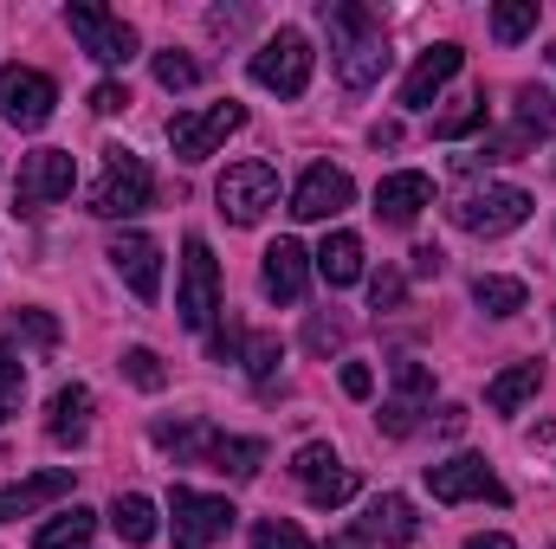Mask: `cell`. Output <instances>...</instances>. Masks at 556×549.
Segmentation results:
<instances>
[{
  "mask_svg": "<svg viewBox=\"0 0 556 549\" xmlns=\"http://www.w3.org/2000/svg\"><path fill=\"white\" fill-rule=\"evenodd\" d=\"M324 26H330V59H337V78L350 91H369L382 72H389V39H382V20L356 0H330L324 7Z\"/></svg>",
  "mask_w": 556,
  "mask_h": 549,
  "instance_id": "1",
  "label": "cell"
},
{
  "mask_svg": "<svg viewBox=\"0 0 556 549\" xmlns=\"http://www.w3.org/2000/svg\"><path fill=\"white\" fill-rule=\"evenodd\" d=\"M149 194H155V175H149V162L137 149H104V175L91 188V214L98 220H130V214L149 207Z\"/></svg>",
  "mask_w": 556,
  "mask_h": 549,
  "instance_id": "2",
  "label": "cell"
},
{
  "mask_svg": "<svg viewBox=\"0 0 556 549\" xmlns=\"http://www.w3.org/2000/svg\"><path fill=\"white\" fill-rule=\"evenodd\" d=\"M446 214H453L459 233H485L492 240V233H511V227L531 220V194L511 188V181H485V188H466Z\"/></svg>",
  "mask_w": 556,
  "mask_h": 549,
  "instance_id": "3",
  "label": "cell"
},
{
  "mask_svg": "<svg viewBox=\"0 0 556 549\" xmlns=\"http://www.w3.org/2000/svg\"><path fill=\"white\" fill-rule=\"evenodd\" d=\"M233 505L227 498H214V491H194V485H175L168 491V537H175V549H207L220 544L227 531H233Z\"/></svg>",
  "mask_w": 556,
  "mask_h": 549,
  "instance_id": "4",
  "label": "cell"
},
{
  "mask_svg": "<svg viewBox=\"0 0 556 549\" xmlns=\"http://www.w3.org/2000/svg\"><path fill=\"white\" fill-rule=\"evenodd\" d=\"M311 65H317L311 39H304L298 26H278L273 39L253 52V85H266V91H278V98H304V85H311Z\"/></svg>",
  "mask_w": 556,
  "mask_h": 549,
  "instance_id": "5",
  "label": "cell"
},
{
  "mask_svg": "<svg viewBox=\"0 0 556 549\" xmlns=\"http://www.w3.org/2000/svg\"><path fill=\"white\" fill-rule=\"evenodd\" d=\"M233 130H247V104H233V98L207 104V111H175L168 117V149H175V162H207Z\"/></svg>",
  "mask_w": 556,
  "mask_h": 549,
  "instance_id": "6",
  "label": "cell"
},
{
  "mask_svg": "<svg viewBox=\"0 0 556 549\" xmlns=\"http://www.w3.org/2000/svg\"><path fill=\"white\" fill-rule=\"evenodd\" d=\"M65 26H72V39H78L98 65H130V59H137V26H130L124 13H111V7L72 0V7H65Z\"/></svg>",
  "mask_w": 556,
  "mask_h": 549,
  "instance_id": "7",
  "label": "cell"
},
{
  "mask_svg": "<svg viewBox=\"0 0 556 549\" xmlns=\"http://www.w3.org/2000/svg\"><path fill=\"white\" fill-rule=\"evenodd\" d=\"M214 201H220V214H227L233 227H260L278 207V168L273 162H233V168L220 175Z\"/></svg>",
  "mask_w": 556,
  "mask_h": 549,
  "instance_id": "8",
  "label": "cell"
},
{
  "mask_svg": "<svg viewBox=\"0 0 556 549\" xmlns=\"http://www.w3.org/2000/svg\"><path fill=\"white\" fill-rule=\"evenodd\" d=\"M72 188H78L72 149H33V155L20 162V181H13V207H20V214H39V207H52V201H72Z\"/></svg>",
  "mask_w": 556,
  "mask_h": 549,
  "instance_id": "9",
  "label": "cell"
},
{
  "mask_svg": "<svg viewBox=\"0 0 556 549\" xmlns=\"http://www.w3.org/2000/svg\"><path fill=\"white\" fill-rule=\"evenodd\" d=\"M291 478L304 485V498H311L317 511H337V505H350V498H356V472H350L324 439H311V446H298V452H291Z\"/></svg>",
  "mask_w": 556,
  "mask_h": 549,
  "instance_id": "10",
  "label": "cell"
},
{
  "mask_svg": "<svg viewBox=\"0 0 556 549\" xmlns=\"http://www.w3.org/2000/svg\"><path fill=\"white\" fill-rule=\"evenodd\" d=\"M175 310L188 330H207L220 317V266L207 253V240H188L181 246V291H175Z\"/></svg>",
  "mask_w": 556,
  "mask_h": 549,
  "instance_id": "11",
  "label": "cell"
},
{
  "mask_svg": "<svg viewBox=\"0 0 556 549\" xmlns=\"http://www.w3.org/2000/svg\"><path fill=\"white\" fill-rule=\"evenodd\" d=\"M427 491H433L440 505H466V498L511 505V491L498 485V472H492L479 452H459V459H440V465H427Z\"/></svg>",
  "mask_w": 556,
  "mask_h": 549,
  "instance_id": "12",
  "label": "cell"
},
{
  "mask_svg": "<svg viewBox=\"0 0 556 549\" xmlns=\"http://www.w3.org/2000/svg\"><path fill=\"white\" fill-rule=\"evenodd\" d=\"M52 104H59V85H52L46 72H33V65H0V117H7L13 130H39V124L52 117Z\"/></svg>",
  "mask_w": 556,
  "mask_h": 549,
  "instance_id": "13",
  "label": "cell"
},
{
  "mask_svg": "<svg viewBox=\"0 0 556 549\" xmlns=\"http://www.w3.org/2000/svg\"><path fill=\"white\" fill-rule=\"evenodd\" d=\"M350 201H356V181H350L343 168L317 162V168H304V181H298V194H291V214H298V220H330V214H343Z\"/></svg>",
  "mask_w": 556,
  "mask_h": 549,
  "instance_id": "14",
  "label": "cell"
},
{
  "mask_svg": "<svg viewBox=\"0 0 556 549\" xmlns=\"http://www.w3.org/2000/svg\"><path fill=\"white\" fill-rule=\"evenodd\" d=\"M111 266H117V278L137 291L142 304H155V291H162V246L149 233H117L111 240Z\"/></svg>",
  "mask_w": 556,
  "mask_h": 549,
  "instance_id": "15",
  "label": "cell"
},
{
  "mask_svg": "<svg viewBox=\"0 0 556 549\" xmlns=\"http://www.w3.org/2000/svg\"><path fill=\"white\" fill-rule=\"evenodd\" d=\"M356 537H363V544H389V549L415 544V537H420L415 505H408L402 491H382V498H369V511L356 518Z\"/></svg>",
  "mask_w": 556,
  "mask_h": 549,
  "instance_id": "16",
  "label": "cell"
},
{
  "mask_svg": "<svg viewBox=\"0 0 556 549\" xmlns=\"http://www.w3.org/2000/svg\"><path fill=\"white\" fill-rule=\"evenodd\" d=\"M420 207H433V175H420V168L382 175V188H376V214H382L389 227H415Z\"/></svg>",
  "mask_w": 556,
  "mask_h": 549,
  "instance_id": "17",
  "label": "cell"
},
{
  "mask_svg": "<svg viewBox=\"0 0 556 549\" xmlns=\"http://www.w3.org/2000/svg\"><path fill=\"white\" fill-rule=\"evenodd\" d=\"M459 59H466V52H459L453 39H440V46H427V52L415 59V72L402 78V104H408V111H427V104L440 98V85H446V78L459 72Z\"/></svg>",
  "mask_w": 556,
  "mask_h": 549,
  "instance_id": "18",
  "label": "cell"
},
{
  "mask_svg": "<svg viewBox=\"0 0 556 549\" xmlns=\"http://www.w3.org/2000/svg\"><path fill=\"white\" fill-rule=\"evenodd\" d=\"M65 491H72V465H52V472H33L20 485H0V524H20V518H33L39 505H52Z\"/></svg>",
  "mask_w": 556,
  "mask_h": 549,
  "instance_id": "19",
  "label": "cell"
},
{
  "mask_svg": "<svg viewBox=\"0 0 556 549\" xmlns=\"http://www.w3.org/2000/svg\"><path fill=\"white\" fill-rule=\"evenodd\" d=\"M304 284H311V253H304L298 240H273V246H266V297L298 304Z\"/></svg>",
  "mask_w": 556,
  "mask_h": 549,
  "instance_id": "20",
  "label": "cell"
},
{
  "mask_svg": "<svg viewBox=\"0 0 556 549\" xmlns=\"http://www.w3.org/2000/svg\"><path fill=\"white\" fill-rule=\"evenodd\" d=\"M46 433H52L59 446H85V433H91V388H85V382H72V388L52 395Z\"/></svg>",
  "mask_w": 556,
  "mask_h": 549,
  "instance_id": "21",
  "label": "cell"
},
{
  "mask_svg": "<svg viewBox=\"0 0 556 549\" xmlns=\"http://www.w3.org/2000/svg\"><path fill=\"white\" fill-rule=\"evenodd\" d=\"M311 259H317V278H324L330 291H343V284H356V278H363V240L337 227V233H324V246H317Z\"/></svg>",
  "mask_w": 556,
  "mask_h": 549,
  "instance_id": "22",
  "label": "cell"
},
{
  "mask_svg": "<svg viewBox=\"0 0 556 549\" xmlns=\"http://www.w3.org/2000/svg\"><path fill=\"white\" fill-rule=\"evenodd\" d=\"M538 382H544V369H538V362H511L505 375H492L485 408H492V413H518L531 395H538Z\"/></svg>",
  "mask_w": 556,
  "mask_h": 549,
  "instance_id": "23",
  "label": "cell"
},
{
  "mask_svg": "<svg viewBox=\"0 0 556 549\" xmlns=\"http://www.w3.org/2000/svg\"><path fill=\"white\" fill-rule=\"evenodd\" d=\"M91 531H98V518H91L85 505H72V511H59L52 524H39L33 549H85L91 544Z\"/></svg>",
  "mask_w": 556,
  "mask_h": 549,
  "instance_id": "24",
  "label": "cell"
},
{
  "mask_svg": "<svg viewBox=\"0 0 556 549\" xmlns=\"http://www.w3.org/2000/svg\"><path fill=\"white\" fill-rule=\"evenodd\" d=\"M472 304H479L485 317H518V310H525V284L485 272V278H472Z\"/></svg>",
  "mask_w": 556,
  "mask_h": 549,
  "instance_id": "25",
  "label": "cell"
},
{
  "mask_svg": "<svg viewBox=\"0 0 556 549\" xmlns=\"http://www.w3.org/2000/svg\"><path fill=\"white\" fill-rule=\"evenodd\" d=\"M111 524H117V537H124V544H137V549L155 544V505H149V498H137V491L111 505Z\"/></svg>",
  "mask_w": 556,
  "mask_h": 549,
  "instance_id": "26",
  "label": "cell"
},
{
  "mask_svg": "<svg viewBox=\"0 0 556 549\" xmlns=\"http://www.w3.org/2000/svg\"><path fill=\"white\" fill-rule=\"evenodd\" d=\"M518 137H556V98L525 85L518 91Z\"/></svg>",
  "mask_w": 556,
  "mask_h": 549,
  "instance_id": "27",
  "label": "cell"
},
{
  "mask_svg": "<svg viewBox=\"0 0 556 549\" xmlns=\"http://www.w3.org/2000/svg\"><path fill=\"white\" fill-rule=\"evenodd\" d=\"M525 33H538V0H505V7H492V39H498V46H518Z\"/></svg>",
  "mask_w": 556,
  "mask_h": 549,
  "instance_id": "28",
  "label": "cell"
},
{
  "mask_svg": "<svg viewBox=\"0 0 556 549\" xmlns=\"http://www.w3.org/2000/svg\"><path fill=\"white\" fill-rule=\"evenodd\" d=\"M155 85H162V91H194V85H201V65L168 46V52H155Z\"/></svg>",
  "mask_w": 556,
  "mask_h": 549,
  "instance_id": "29",
  "label": "cell"
},
{
  "mask_svg": "<svg viewBox=\"0 0 556 549\" xmlns=\"http://www.w3.org/2000/svg\"><path fill=\"white\" fill-rule=\"evenodd\" d=\"M395 401H415V408L433 401V369H427V362H415V356L395 362Z\"/></svg>",
  "mask_w": 556,
  "mask_h": 549,
  "instance_id": "30",
  "label": "cell"
},
{
  "mask_svg": "<svg viewBox=\"0 0 556 549\" xmlns=\"http://www.w3.org/2000/svg\"><path fill=\"white\" fill-rule=\"evenodd\" d=\"M20 395H26V369L13 362V349L0 343V420H13L20 413Z\"/></svg>",
  "mask_w": 556,
  "mask_h": 549,
  "instance_id": "31",
  "label": "cell"
},
{
  "mask_svg": "<svg viewBox=\"0 0 556 549\" xmlns=\"http://www.w3.org/2000/svg\"><path fill=\"white\" fill-rule=\"evenodd\" d=\"M253 549H311V537L285 518H266V524H253Z\"/></svg>",
  "mask_w": 556,
  "mask_h": 549,
  "instance_id": "32",
  "label": "cell"
},
{
  "mask_svg": "<svg viewBox=\"0 0 556 549\" xmlns=\"http://www.w3.org/2000/svg\"><path fill=\"white\" fill-rule=\"evenodd\" d=\"M124 375H130L137 388H149V395H155V388L168 382V369L155 362V349H124Z\"/></svg>",
  "mask_w": 556,
  "mask_h": 549,
  "instance_id": "33",
  "label": "cell"
},
{
  "mask_svg": "<svg viewBox=\"0 0 556 549\" xmlns=\"http://www.w3.org/2000/svg\"><path fill=\"white\" fill-rule=\"evenodd\" d=\"M278 362H285V343H278V336H253V343H247V369H253V382H273Z\"/></svg>",
  "mask_w": 556,
  "mask_h": 549,
  "instance_id": "34",
  "label": "cell"
},
{
  "mask_svg": "<svg viewBox=\"0 0 556 549\" xmlns=\"http://www.w3.org/2000/svg\"><path fill=\"white\" fill-rule=\"evenodd\" d=\"M13 330H20L33 349H52V343H59V323H52L46 310H13Z\"/></svg>",
  "mask_w": 556,
  "mask_h": 549,
  "instance_id": "35",
  "label": "cell"
},
{
  "mask_svg": "<svg viewBox=\"0 0 556 549\" xmlns=\"http://www.w3.org/2000/svg\"><path fill=\"white\" fill-rule=\"evenodd\" d=\"M479 124H485V98H466L453 117H440V124H433V137L453 142V137H466V130H479Z\"/></svg>",
  "mask_w": 556,
  "mask_h": 549,
  "instance_id": "36",
  "label": "cell"
},
{
  "mask_svg": "<svg viewBox=\"0 0 556 549\" xmlns=\"http://www.w3.org/2000/svg\"><path fill=\"white\" fill-rule=\"evenodd\" d=\"M415 426H420V408H415V401H395V395L382 401V433H389V439H408Z\"/></svg>",
  "mask_w": 556,
  "mask_h": 549,
  "instance_id": "37",
  "label": "cell"
},
{
  "mask_svg": "<svg viewBox=\"0 0 556 549\" xmlns=\"http://www.w3.org/2000/svg\"><path fill=\"white\" fill-rule=\"evenodd\" d=\"M91 111H98V117H117V111H130V91H124V85H111V78H104V85H98V91H91Z\"/></svg>",
  "mask_w": 556,
  "mask_h": 549,
  "instance_id": "38",
  "label": "cell"
},
{
  "mask_svg": "<svg viewBox=\"0 0 556 549\" xmlns=\"http://www.w3.org/2000/svg\"><path fill=\"white\" fill-rule=\"evenodd\" d=\"M207 356H214V362H233V356H240V323H233V317L207 336Z\"/></svg>",
  "mask_w": 556,
  "mask_h": 549,
  "instance_id": "39",
  "label": "cell"
},
{
  "mask_svg": "<svg viewBox=\"0 0 556 549\" xmlns=\"http://www.w3.org/2000/svg\"><path fill=\"white\" fill-rule=\"evenodd\" d=\"M402 291H408V284H402V272H376V284H369L376 310H395V304H402Z\"/></svg>",
  "mask_w": 556,
  "mask_h": 549,
  "instance_id": "40",
  "label": "cell"
},
{
  "mask_svg": "<svg viewBox=\"0 0 556 549\" xmlns=\"http://www.w3.org/2000/svg\"><path fill=\"white\" fill-rule=\"evenodd\" d=\"M343 395H350V401H369V395H376V375H369L363 362H343Z\"/></svg>",
  "mask_w": 556,
  "mask_h": 549,
  "instance_id": "41",
  "label": "cell"
},
{
  "mask_svg": "<svg viewBox=\"0 0 556 549\" xmlns=\"http://www.w3.org/2000/svg\"><path fill=\"white\" fill-rule=\"evenodd\" d=\"M337 343H343V323H324V317H317V323H311V349H337Z\"/></svg>",
  "mask_w": 556,
  "mask_h": 549,
  "instance_id": "42",
  "label": "cell"
},
{
  "mask_svg": "<svg viewBox=\"0 0 556 549\" xmlns=\"http://www.w3.org/2000/svg\"><path fill=\"white\" fill-rule=\"evenodd\" d=\"M440 266H446V259H440V246H420V253H415V272L420 278H440Z\"/></svg>",
  "mask_w": 556,
  "mask_h": 549,
  "instance_id": "43",
  "label": "cell"
},
{
  "mask_svg": "<svg viewBox=\"0 0 556 549\" xmlns=\"http://www.w3.org/2000/svg\"><path fill=\"white\" fill-rule=\"evenodd\" d=\"M459 549H518L511 537H498V531H485V537H466Z\"/></svg>",
  "mask_w": 556,
  "mask_h": 549,
  "instance_id": "44",
  "label": "cell"
},
{
  "mask_svg": "<svg viewBox=\"0 0 556 549\" xmlns=\"http://www.w3.org/2000/svg\"><path fill=\"white\" fill-rule=\"evenodd\" d=\"M466 426V408H440V433H459Z\"/></svg>",
  "mask_w": 556,
  "mask_h": 549,
  "instance_id": "45",
  "label": "cell"
},
{
  "mask_svg": "<svg viewBox=\"0 0 556 549\" xmlns=\"http://www.w3.org/2000/svg\"><path fill=\"white\" fill-rule=\"evenodd\" d=\"M551 65H556V46H551Z\"/></svg>",
  "mask_w": 556,
  "mask_h": 549,
  "instance_id": "46",
  "label": "cell"
}]
</instances>
